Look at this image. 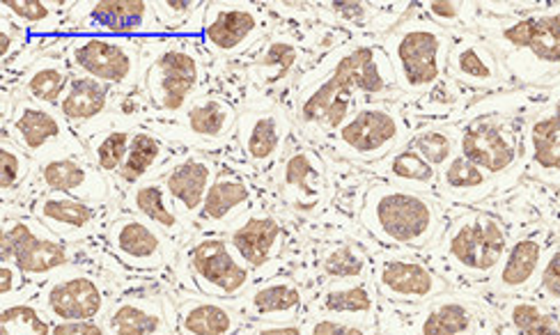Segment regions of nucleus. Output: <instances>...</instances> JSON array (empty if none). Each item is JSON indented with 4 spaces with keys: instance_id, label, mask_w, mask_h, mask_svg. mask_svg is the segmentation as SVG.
Listing matches in <instances>:
<instances>
[{
    "instance_id": "obj_18",
    "label": "nucleus",
    "mask_w": 560,
    "mask_h": 335,
    "mask_svg": "<svg viewBox=\"0 0 560 335\" xmlns=\"http://www.w3.org/2000/svg\"><path fill=\"white\" fill-rule=\"evenodd\" d=\"M106 205H95L60 194H39L31 207V217L67 244H79L108 226Z\"/></svg>"
},
{
    "instance_id": "obj_38",
    "label": "nucleus",
    "mask_w": 560,
    "mask_h": 335,
    "mask_svg": "<svg viewBox=\"0 0 560 335\" xmlns=\"http://www.w3.org/2000/svg\"><path fill=\"white\" fill-rule=\"evenodd\" d=\"M448 71L464 83L489 85L497 81V65L482 46L474 42H459L451 49Z\"/></svg>"
},
{
    "instance_id": "obj_6",
    "label": "nucleus",
    "mask_w": 560,
    "mask_h": 335,
    "mask_svg": "<svg viewBox=\"0 0 560 335\" xmlns=\"http://www.w3.org/2000/svg\"><path fill=\"white\" fill-rule=\"evenodd\" d=\"M62 60L74 74L102 81L110 88L131 90L143 79V51L136 39L72 35L62 49Z\"/></svg>"
},
{
    "instance_id": "obj_3",
    "label": "nucleus",
    "mask_w": 560,
    "mask_h": 335,
    "mask_svg": "<svg viewBox=\"0 0 560 335\" xmlns=\"http://www.w3.org/2000/svg\"><path fill=\"white\" fill-rule=\"evenodd\" d=\"M207 79L205 58L189 39L161 44L156 56L143 69V90L148 102L163 115H182L200 97Z\"/></svg>"
},
{
    "instance_id": "obj_44",
    "label": "nucleus",
    "mask_w": 560,
    "mask_h": 335,
    "mask_svg": "<svg viewBox=\"0 0 560 335\" xmlns=\"http://www.w3.org/2000/svg\"><path fill=\"white\" fill-rule=\"evenodd\" d=\"M296 60L299 49L292 42L273 39L269 46H265L260 58L255 60V77H258L262 85H278L290 77V71L296 67Z\"/></svg>"
},
{
    "instance_id": "obj_54",
    "label": "nucleus",
    "mask_w": 560,
    "mask_h": 335,
    "mask_svg": "<svg viewBox=\"0 0 560 335\" xmlns=\"http://www.w3.org/2000/svg\"><path fill=\"white\" fill-rule=\"evenodd\" d=\"M425 10L436 19V21H455L459 16V5L457 3H428Z\"/></svg>"
},
{
    "instance_id": "obj_15",
    "label": "nucleus",
    "mask_w": 560,
    "mask_h": 335,
    "mask_svg": "<svg viewBox=\"0 0 560 335\" xmlns=\"http://www.w3.org/2000/svg\"><path fill=\"white\" fill-rule=\"evenodd\" d=\"M377 297L390 303H425L439 297L446 285L416 257L382 255L372 269Z\"/></svg>"
},
{
    "instance_id": "obj_14",
    "label": "nucleus",
    "mask_w": 560,
    "mask_h": 335,
    "mask_svg": "<svg viewBox=\"0 0 560 335\" xmlns=\"http://www.w3.org/2000/svg\"><path fill=\"white\" fill-rule=\"evenodd\" d=\"M33 184L39 194L72 196L95 205H106L113 188L88 154H56L37 161Z\"/></svg>"
},
{
    "instance_id": "obj_23",
    "label": "nucleus",
    "mask_w": 560,
    "mask_h": 335,
    "mask_svg": "<svg viewBox=\"0 0 560 335\" xmlns=\"http://www.w3.org/2000/svg\"><path fill=\"white\" fill-rule=\"evenodd\" d=\"M303 292L292 278L255 280L250 290L235 301L244 320L253 322H294L303 313Z\"/></svg>"
},
{
    "instance_id": "obj_39",
    "label": "nucleus",
    "mask_w": 560,
    "mask_h": 335,
    "mask_svg": "<svg viewBox=\"0 0 560 335\" xmlns=\"http://www.w3.org/2000/svg\"><path fill=\"white\" fill-rule=\"evenodd\" d=\"M54 320L44 313L37 299H19L3 303L0 310V335H51Z\"/></svg>"
},
{
    "instance_id": "obj_7",
    "label": "nucleus",
    "mask_w": 560,
    "mask_h": 335,
    "mask_svg": "<svg viewBox=\"0 0 560 335\" xmlns=\"http://www.w3.org/2000/svg\"><path fill=\"white\" fill-rule=\"evenodd\" d=\"M0 255L8 262H14L28 282L37 287L72 267V244L62 242L33 217L3 221Z\"/></svg>"
},
{
    "instance_id": "obj_35",
    "label": "nucleus",
    "mask_w": 560,
    "mask_h": 335,
    "mask_svg": "<svg viewBox=\"0 0 560 335\" xmlns=\"http://www.w3.org/2000/svg\"><path fill=\"white\" fill-rule=\"evenodd\" d=\"M315 310L322 317H370L377 310V297L368 282L329 287L317 297Z\"/></svg>"
},
{
    "instance_id": "obj_24",
    "label": "nucleus",
    "mask_w": 560,
    "mask_h": 335,
    "mask_svg": "<svg viewBox=\"0 0 560 335\" xmlns=\"http://www.w3.org/2000/svg\"><path fill=\"white\" fill-rule=\"evenodd\" d=\"M182 129L191 136L196 146H221L232 134H237L240 113L221 94H200L182 113Z\"/></svg>"
},
{
    "instance_id": "obj_43",
    "label": "nucleus",
    "mask_w": 560,
    "mask_h": 335,
    "mask_svg": "<svg viewBox=\"0 0 560 335\" xmlns=\"http://www.w3.org/2000/svg\"><path fill=\"white\" fill-rule=\"evenodd\" d=\"M368 257L354 244H338L326 249L319 259V272L324 274V278H329L334 282L361 280L368 274Z\"/></svg>"
},
{
    "instance_id": "obj_41",
    "label": "nucleus",
    "mask_w": 560,
    "mask_h": 335,
    "mask_svg": "<svg viewBox=\"0 0 560 335\" xmlns=\"http://www.w3.org/2000/svg\"><path fill=\"white\" fill-rule=\"evenodd\" d=\"M384 175L402 188H430L436 182V168L411 148L393 152L384 163Z\"/></svg>"
},
{
    "instance_id": "obj_2",
    "label": "nucleus",
    "mask_w": 560,
    "mask_h": 335,
    "mask_svg": "<svg viewBox=\"0 0 560 335\" xmlns=\"http://www.w3.org/2000/svg\"><path fill=\"white\" fill-rule=\"evenodd\" d=\"M361 223L382 244L423 249L441 230V209L420 190L382 184L368 190Z\"/></svg>"
},
{
    "instance_id": "obj_4",
    "label": "nucleus",
    "mask_w": 560,
    "mask_h": 335,
    "mask_svg": "<svg viewBox=\"0 0 560 335\" xmlns=\"http://www.w3.org/2000/svg\"><path fill=\"white\" fill-rule=\"evenodd\" d=\"M177 259L202 297L235 303L255 285V274L230 249L223 232L198 234L179 251Z\"/></svg>"
},
{
    "instance_id": "obj_55",
    "label": "nucleus",
    "mask_w": 560,
    "mask_h": 335,
    "mask_svg": "<svg viewBox=\"0 0 560 335\" xmlns=\"http://www.w3.org/2000/svg\"><path fill=\"white\" fill-rule=\"evenodd\" d=\"M331 10H336L345 19H354V21L363 19V14H365L363 3H336V5H331Z\"/></svg>"
},
{
    "instance_id": "obj_40",
    "label": "nucleus",
    "mask_w": 560,
    "mask_h": 335,
    "mask_svg": "<svg viewBox=\"0 0 560 335\" xmlns=\"http://www.w3.org/2000/svg\"><path fill=\"white\" fill-rule=\"evenodd\" d=\"M505 322L515 335H560V310L533 301H512L505 310Z\"/></svg>"
},
{
    "instance_id": "obj_19",
    "label": "nucleus",
    "mask_w": 560,
    "mask_h": 335,
    "mask_svg": "<svg viewBox=\"0 0 560 335\" xmlns=\"http://www.w3.org/2000/svg\"><path fill=\"white\" fill-rule=\"evenodd\" d=\"M217 175L219 165L212 157L205 152H189L184 157H177L166 168V173L161 175V182L166 186L168 196L182 217L196 223L202 203L207 198V190L214 184Z\"/></svg>"
},
{
    "instance_id": "obj_36",
    "label": "nucleus",
    "mask_w": 560,
    "mask_h": 335,
    "mask_svg": "<svg viewBox=\"0 0 560 335\" xmlns=\"http://www.w3.org/2000/svg\"><path fill=\"white\" fill-rule=\"evenodd\" d=\"M60 3H42V0H5L3 19L16 23L26 33H54L67 28V12L58 8Z\"/></svg>"
},
{
    "instance_id": "obj_10",
    "label": "nucleus",
    "mask_w": 560,
    "mask_h": 335,
    "mask_svg": "<svg viewBox=\"0 0 560 335\" xmlns=\"http://www.w3.org/2000/svg\"><path fill=\"white\" fill-rule=\"evenodd\" d=\"M67 28L77 35L100 37H138L163 33L152 3L145 0H92L72 3L67 14Z\"/></svg>"
},
{
    "instance_id": "obj_16",
    "label": "nucleus",
    "mask_w": 560,
    "mask_h": 335,
    "mask_svg": "<svg viewBox=\"0 0 560 335\" xmlns=\"http://www.w3.org/2000/svg\"><path fill=\"white\" fill-rule=\"evenodd\" d=\"M223 234L230 249L255 274V280L285 249L283 223L271 211L260 207L232 223Z\"/></svg>"
},
{
    "instance_id": "obj_11",
    "label": "nucleus",
    "mask_w": 560,
    "mask_h": 335,
    "mask_svg": "<svg viewBox=\"0 0 560 335\" xmlns=\"http://www.w3.org/2000/svg\"><path fill=\"white\" fill-rule=\"evenodd\" d=\"M16 146L31 154L35 161L56 154H88L81 142L69 134V125L58 108L35 104L31 100H19L5 119V129Z\"/></svg>"
},
{
    "instance_id": "obj_51",
    "label": "nucleus",
    "mask_w": 560,
    "mask_h": 335,
    "mask_svg": "<svg viewBox=\"0 0 560 335\" xmlns=\"http://www.w3.org/2000/svg\"><path fill=\"white\" fill-rule=\"evenodd\" d=\"M540 287L547 297L560 299V249H556L545 262L542 274H540Z\"/></svg>"
},
{
    "instance_id": "obj_53",
    "label": "nucleus",
    "mask_w": 560,
    "mask_h": 335,
    "mask_svg": "<svg viewBox=\"0 0 560 335\" xmlns=\"http://www.w3.org/2000/svg\"><path fill=\"white\" fill-rule=\"evenodd\" d=\"M253 335H308V326L294 322H260L255 324Z\"/></svg>"
},
{
    "instance_id": "obj_5",
    "label": "nucleus",
    "mask_w": 560,
    "mask_h": 335,
    "mask_svg": "<svg viewBox=\"0 0 560 335\" xmlns=\"http://www.w3.org/2000/svg\"><path fill=\"white\" fill-rule=\"evenodd\" d=\"M508 249L510 239L503 221L487 211L462 213L441 242V253L448 265L474 280L497 274Z\"/></svg>"
},
{
    "instance_id": "obj_27",
    "label": "nucleus",
    "mask_w": 560,
    "mask_h": 335,
    "mask_svg": "<svg viewBox=\"0 0 560 335\" xmlns=\"http://www.w3.org/2000/svg\"><path fill=\"white\" fill-rule=\"evenodd\" d=\"M115 94H118V88H110L102 81L90 79V77L74 74L72 83H69V90L65 94V100L58 106V113L65 117V123L72 129L88 131V127H92L90 138H95L100 134L102 117L108 115V111H110Z\"/></svg>"
},
{
    "instance_id": "obj_48",
    "label": "nucleus",
    "mask_w": 560,
    "mask_h": 335,
    "mask_svg": "<svg viewBox=\"0 0 560 335\" xmlns=\"http://www.w3.org/2000/svg\"><path fill=\"white\" fill-rule=\"evenodd\" d=\"M455 142H457V140H455V134H453V131L434 127V129L418 131V134L409 140L407 148H411L413 152H418L430 165L443 168V165H446V163L455 157Z\"/></svg>"
},
{
    "instance_id": "obj_49",
    "label": "nucleus",
    "mask_w": 560,
    "mask_h": 335,
    "mask_svg": "<svg viewBox=\"0 0 560 335\" xmlns=\"http://www.w3.org/2000/svg\"><path fill=\"white\" fill-rule=\"evenodd\" d=\"M308 335H370V331L357 322L317 317L308 324Z\"/></svg>"
},
{
    "instance_id": "obj_47",
    "label": "nucleus",
    "mask_w": 560,
    "mask_h": 335,
    "mask_svg": "<svg viewBox=\"0 0 560 335\" xmlns=\"http://www.w3.org/2000/svg\"><path fill=\"white\" fill-rule=\"evenodd\" d=\"M163 33H202L205 3H182V0H159L152 3Z\"/></svg>"
},
{
    "instance_id": "obj_34",
    "label": "nucleus",
    "mask_w": 560,
    "mask_h": 335,
    "mask_svg": "<svg viewBox=\"0 0 560 335\" xmlns=\"http://www.w3.org/2000/svg\"><path fill=\"white\" fill-rule=\"evenodd\" d=\"M476 328V313L462 301L443 299L430 303L416 320V335H469Z\"/></svg>"
},
{
    "instance_id": "obj_32",
    "label": "nucleus",
    "mask_w": 560,
    "mask_h": 335,
    "mask_svg": "<svg viewBox=\"0 0 560 335\" xmlns=\"http://www.w3.org/2000/svg\"><path fill=\"white\" fill-rule=\"evenodd\" d=\"M324 180V168L313 152L296 150L283 161L280 171V188L283 198L294 209H313L319 203V184Z\"/></svg>"
},
{
    "instance_id": "obj_45",
    "label": "nucleus",
    "mask_w": 560,
    "mask_h": 335,
    "mask_svg": "<svg viewBox=\"0 0 560 335\" xmlns=\"http://www.w3.org/2000/svg\"><path fill=\"white\" fill-rule=\"evenodd\" d=\"M530 157L542 171L560 173V123L553 115L540 117L533 123Z\"/></svg>"
},
{
    "instance_id": "obj_22",
    "label": "nucleus",
    "mask_w": 560,
    "mask_h": 335,
    "mask_svg": "<svg viewBox=\"0 0 560 335\" xmlns=\"http://www.w3.org/2000/svg\"><path fill=\"white\" fill-rule=\"evenodd\" d=\"M517 138L494 119H476L459 136V154L487 175H501L517 161Z\"/></svg>"
},
{
    "instance_id": "obj_12",
    "label": "nucleus",
    "mask_w": 560,
    "mask_h": 335,
    "mask_svg": "<svg viewBox=\"0 0 560 335\" xmlns=\"http://www.w3.org/2000/svg\"><path fill=\"white\" fill-rule=\"evenodd\" d=\"M267 35V12L253 3H205L202 42L212 54L235 58Z\"/></svg>"
},
{
    "instance_id": "obj_46",
    "label": "nucleus",
    "mask_w": 560,
    "mask_h": 335,
    "mask_svg": "<svg viewBox=\"0 0 560 335\" xmlns=\"http://www.w3.org/2000/svg\"><path fill=\"white\" fill-rule=\"evenodd\" d=\"M441 182H443V188L453 196H474V194H482L487 188L489 175L469 159L455 154L446 165H443Z\"/></svg>"
},
{
    "instance_id": "obj_37",
    "label": "nucleus",
    "mask_w": 560,
    "mask_h": 335,
    "mask_svg": "<svg viewBox=\"0 0 560 335\" xmlns=\"http://www.w3.org/2000/svg\"><path fill=\"white\" fill-rule=\"evenodd\" d=\"M131 138H133V127L104 129L95 138H90L88 157L108 180H115L129 154Z\"/></svg>"
},
{
    "instance_id": "obj_17",
    "label": "nucleus",
    "mask_w": 560,
    "mask_h": 335,
    "mask_svg": "<svg viewBox=\"0 0 560 335\" xmlns=\"http://www.w3.org/2000/svg\"><path fill=\"white\" fill-rule=\"evenodd\" d=\"M405 136L402 117L384 106L359 108L338 129V146L352 157L375 159L393 154Z\"/></svg>"
},
{
    "instance_id": "obj_30",
    "label": "nucleus",
    "mask_w": 560,
    "mask_h": 335,
    "mask_svg": "<svg viewBox=\"0 0 560 335\" xmlns=\"http://www.w3.org/2000/svg\"><path fill=\"white\" fill-rule=\"evenodd\" d=\"M501 37L512 49H524L542 62L560 65V14L526 16L503 28Z\"/></svg>"
},
{
    "instance_id": "obj_52",
    "label": "nucleus",
    "mask_w": 560,
    "mask_h": 335,
    "mask_svg": "<svg viewBox=\"0 0 560 335\" xmlns=\"http://www.w3.org/2000/svg\"><path fill=\"white\" fill-rule=\"evenodd\" d=\"M51 335H110L104 322H54Z\"/></svg>"
},
{
    "instance_id": "obj_25",
    "label": "nucleus",
    "mask_w": 560,
    "mask_h": 335,
    "mask_svg": "<svg viewBox=\"0 0 560 335\" xmlns=\"http://www.w3.org/2000/svg\"><path fill=\"white\" fill-rule=\"evenodd\" d=\"M173 310L177 335H237L244 324L235 303L202 294L179 301Z\"/></svg>"
},
{
    "instance_id": "obj_13",
    "label": "nucleus",
    "mask_w": 560,
    "mask_h": 335,
    "mask_svg": "<svg viewBox=\"0 0 560 335\" xmlns=\"http://www.w3.org/2000/svg\"><path fill=\"white\" fill-rule=\"evenodd\" d=\"M106 244L120 265L136 272H156L175 257L173 239L133 211L118 213L106 226Z\"/></svg>"
},
{
    "instance_id": "obj_9",
    "label": "nucleus",
    "mask_w": 560,
    "mask_h": 335,
    "mask_svg": "<svg viewBox=\"0 0 560 335\" xmlns=\"http://www.w3.org/2000/svg\"><path fill=\"white\" fill-rule=\"evenodd\" d=\"M37 303L54 322H100L115 301L95 274L72 265L39 287Z\"/></svg>"
},
{
    "instance_id": "obj_42",
    "label": "nucleus",
    "mask_w": 560,
    "mask_h": 335,
    "mask_svg": "<svg viewBox=\"0 0 560 335\" xmlns=\"http://www.w3.org/2000/svg\"><path fill=\"white\" fill-rule=\"evenodd\" d=\"M35 168L37 161L23 152L12 138L3 136V142H0V188H3V200L19 194L26 184H33Z\"/></svg>"
},
{
    "instance_id": "obj_1",
    "label": "nucleus",
    "mask_w": 560,
    "mask_h": 335,
    "mask_svg": "<svg viewBox=\"0 0 560 335\" xmlns=\"http://www.w3.org/2000/svg\"><path fill=\"white\" fill-rule=\"evenodd\" d=\"M395 79L393 65L375 46H359L340 56L336 67L322 81L308 85L296 102L301 125L336 131L349 117L354 94H382Z\"/></svg>"
},
{
    "instance_id": "obj_58",
    "label": "nucleus",
    "mask_w": 560,
    "mask_h": 335,
    "mask_svg": "<svg viewBox=\"0 0 560 335\" xmlns=\"http://www.w3.org/2000/svg\"><path fill=\"white\" fill-rule=\"evenodd\" d=\"M395 335H398V333H395Z\"/></svg>"
},
{
    "instance_id": "obj_21",
    "label": "nucleus",
    "mask_w": 560,
    "mask_h": 335,
    "mask_svg": "<svg viewBox=\"0 0 560 335\" xmlns=\"http://www.w3.org/2000/svg\"><path fill=\"white\" fill-rule=\"evenodd\" d=\"M288 138V123L283 113L273 106H253L240 113L237 119V140L246 161L267 171L273 161L283 154Z\"/></svg>"
},
{
    "instance_id": "obj_33",
    "label": "nucleus",
    "mask_w": 560,
    "mask_h": 335,
    "mask_svg": "<svg viewBox=\"0 0 560 335\" xmlns=\"http://www.w3.org/2000/svg\"><path fill=\"white\" fill-rule=\"evenodd\" d=\"M72 77L74 71L67 65V60L46 56L37 58L23 71L21 88L26 100L49 108H58L69 90V83H72Z\"/></svg>"
},
{
    "instance_id": "obj_31",
    "label": "nucleus",
    "mask_w": 560,
    "mask_h": 335,
    "mask_svg": "<svg viewBox=\"0 0 560 335\" xmlns=\"http://www.w3.org/2000/svg\"><path fill=\"white\" fill-rule=\"evenodd\" d=\"M542 255H545V246L540 244V239L535 236L517 239V242L508 249L501 267L494 274L497 290L505 294H517L528 290L542 269Z\"/></svg>"
},
{
    "instance_id": "obj_56",
    "label": "nucleus",
    "mask_w": 560,
    "mask_h": 335,
    "mask_svg": "<svg viewBox=\"0 0 560 335\" xmlns=\"http://www.w3.org/2000/svg\"><path fill=\"white\" fill-rule=\"evenodd\" d=\"M553 117L558 119V123H560V100H558V104H556V111H553Z\"/></svg>"
},
{
    "instance_id": "obj_50",
    "label": "nucleus",
    "mask_w": 560,
    "mask_h": 335,
    "mask_svg": "<svg viewBox=\"0 0 560 335\" xmlns=\"http://www.w3.org/2000/svg\"><path fill=\"white\" fill-rule=\"evenodd\" d=\"M28 33L19 28L16 23L3 19V28H0V54H3V62L14 60L16 54L23 49V42H26Z\"/></svg>"
},
{
    "instance_id": "obj_29",
    "label": "nucleus",
    "mask_w": 560,
    "mask_h": 335,
    "mask_svg": "<svg viewBox=\"0 0 560 335\" xmlns=\"http://www.w3.org/2000/svg\"><path fill=\"white\" fill-rule=\"evenodd\" d=\"M125 205L129 211L138 213L140 219H145L154 228H159L163 234H168L171 239H179L182 234H189L194 223L182 217L177 207L173 205L166 186H163L161 177L148 180L143 184H138L127 190Z\"/></svg>"
},
{
    "instance_id": "obj_8",
    "label": "nucleus",
    "mask_w": 560,
    "mask_h": 335,
    "mask_svg": "<svg viewBox=\"0 0 560 335\" xmlns=\"http://www.w3.org/2000/svg\"><path fill=\"white\" fill-rule=\"evenodd\" d=\"M388 46L395 77L411 92L432 88L441 79L451 56L448 37L432 23H416L398 31Z\"/></svg>"
},
{
    "instance_id": "obj_20",
    "label": "nucleus",
    "mask_w": 560,
    "mask_h": 335,
    "mask_svg": "<svg viewBox=\"0 0 560 335\" xmlns=\"http://www.w3.org/2000/svg\"><path fill=\"white\" fill-rule=\"evenodd\" d=\"M255 203H258V194L246 175L232 171V168H219V175L207 190L196 223L200 228H212L214 232H225L248 211L258 209Z\"/></svg>"
},
{
    "instance_id": "obj_26",
    "label": "nucleus",
    "mask_w": 560,
    "mask_h": 335,
    "mask_svg": "<svg viewBox=\"0 0 560 335\" xmlns=\"http://www.w3.org/2000/svg\"><path fill=\"white\" fill-rule=\"evenodd\" d=\"M110 335H173L175 310L159 299L115 301L104 317Z\"/></svg>"
},
{
    "instance_id": "obj_28",
    "label": "nucleus",
    "mask_w": 560,
    "mask_h": 335,
    "mask_svg": "<svg viewBox=\"0 0 560 335\" xmlns=\"http://www.w3.org/2000/svg\"><path fill=\"white\" fill-rule=\"evenodd\" d=\"M175 159H177V154L159 134L148 131V129H133L129 154L125 159V165L120 168L118 177H115V182L129 190L148 180H154V175L161 177Z\"/></svg>"
},
{
    "instance_id": "obj_57",
    "label": "nucleus",
    "mask_w": 560,
    "mask_h": 335,
    "mask_svg": "<svg viewBox=\"0 0 560 335\" xmlns=\"http://www.w3.org/2000/svg\"><path fill=\"white\" fill-rule=\"evenodd\" d=\"M476 335H487V333H476Z\"/></svg>"
}]
</instances>
